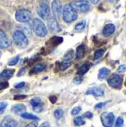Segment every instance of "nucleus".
<instances>
[{
  "mask_svg": "<svg viewBox=\"0 0 126 127\" xmlns=\"http://www.w3.org/2000/svg\"><path fill=\"white\" fill-rule=\"evenodd\" d=\"M20 115L22 118L26 119V120H32V121H39V118L36 115L30 114V113H27V112H24V113L21 114Z\"/></svg>",
  "mask_w": 126,
  "mask_h": 127,
  "instance_id": "20",
  "label": "nucleus"
},
{
  "mask_svg": "<svg viewBox=\"0 0 126 127\" xmlns=\"http://www.w3.org/2000/svg\"><path fill=\"white\" fill-rule=\"evenodd\" d=\"M8 117L7 118H4V119H3V121H1V124H0V127H5V125H6V124H7V120H8Z\"/></svg>",
  "mask_w": 126,
  "mask_h": 127,
  "instance_id": "40",
  "label": "nucleus"
},
{
  "mask_svg": "<svg viewBox=\"0 0 126 127\" xmlns=\"http://www.w3.org/2000/svg\"><path fill=\"white\" fill-rule=\"evenodd\" d=\"M25 85V82H20V83H17V84L15 85V88L16 89H21V88L24 87Z\"/></svg>",
  "mask_w": 126,
  "mask_h": 127,
  "instance_id": "37",
  "label": "nucleus"
},
{
  "mask_svg": "<svg viewBox=\"0 0 126 127\" xmlns=\"http://www.w3.org/2000/svg\"><path fill=\"white\" fill-rule=\"evenodd\" d=\"M49 100L52 103H55L56 102V100H57V97L56 96H54V95H52V96H50L49 97Z\"/></svg>",
  "mask_w": 126,
  "mask_h": 127,
  "instance_id": "41",
  "label": "nucleus"
},
{
  "mask_svg": "<svg viewBox=\"0 0 126 127\" xmlns=\"http://www.w3.org/2000/svg\"><path fill=\"white\" fill-rule=\"evenodd\" d=\"M115 30H116V27L114 24H112V23L107 24L103 28L102 34L105 36H110L115 32Z\"/></svg>",
  "mask_w": 126,
  "mask_h": 127,
  "instance_id": "14",
  "label": "nucleus"
},
{
  "mask_svg": "<svg viewBox=\"0 0 126 127\" xmlns=\"http://www.w3.org/2000/svg\"><path fill=\"white\" fill-rule=\"evenodd\" d=\"M14 43L19 48H25L28 45V39L25 33L20 30H16L13 34Z\"/></svg>",
  "mask_w": 126,
  "mask_h": 127,
  "instance_id": "2",
  "label": "nucleus"
},
{
  "mask_svg": "<svg viewBox=\"0 0 126 127\" xmlns=\"http://www.w3.org/2000/svg\"><path fill=\"white\" fill-rule=\"evenodd\" d=\"M125 94H126V92H125Z\"/></svg>",
  "mask_w": 126,
  "mask_h": 127,
  "instance_id": "46",
  "label": "nucleus"
},
{
  "mask_svg": "<svg viewBox=\"0 0 126 127\" xmlns=\"http://www.w3.org/2000/svg\"><path fill=\"white\" fill-rule=\"evenodd\" d=\"M15 18L16 21L19 22L26 23L31 19V13L29 10L26 9H19L16 10L15 14Z\"/></svg>",
  "mask_w": 126,
  "mask_h": 127,
  "instance_id": "7",
  "label": "nucleus"
},
{
  "mask_svg": "<svg viewBox=\"0 0 126 127\" xmlns=\"http://www.w3.org/2000/svg\"><path fill=\"white\" fill-rule=\"evenodd\" d=\"M48 29L53 33L61 31V28L58 24V22L54 16H50L49 19H48Z\"/></svg>",
  "mask_w": 126,
  "mask_h": 127,
  "instance_id": "10",
  "label": "nucleus"
},
{
  "mask_svg": "<svg viewBox=\"0 0 126 127\" xmlns=\"http://www.w3.org/2000/svg\"><path fill=\"white\" fill-rule=\"evenodd\" d=\"M30 104L33 106V109L36 112H41L42 110V100L39 97H35L30 100Z\"/></svg>",
  "mask_w": 126,
  "mask_h": 127,
  "instance_id": "12",
  "label": "nucleus"
},
{
  "mask_svg": "<svg viewBox=\"0 0 126 127\" xmlns=\"http://www.w3.org/2000/svg\"><path fill=\"white\" fill-rule=\"evenodd\" d=\"M25 71V68H22V69L20 70V72L18 74V76H22L23 74H25V71Z\"/></svg>",
  "mask_w": 126,
  "mask_h": 127,
  "instance_id": "44",
  "label": "nucleus"
},
{
  "mask_svg": "<svg viewBox=\"0 0 126 127\" xmlns=\"http://www.w3.org/2000/svg\"><path fill=\"white\" fill-rule=\"evenodd\" d=\"M109 101H110V100L106 101V102H102V103H97V104L95 106V109H102L103 107H105V106Z\"/></svg>",
  "mask_w": 126,
  "mask_h": 127,
  "instance_id": "33",
  "label": "nucleus"
},
{
  "mask_svg": "<svg viewBox=\"0 0 126 127\" xmlns=\"http://www.w3.org/2000/svg\"><path fill=\"white\" fill-rule=\"evenodd\" d=\"M85 26H86V22L83 20V21H82V22H80L77 23V24L75 25L74 29H75L76 31H82V30H84V29H85Z\"/></svg>",
  "mask_w": 126,
  "mask_h": 127,
  "instance_id": "26",
  "label": "nucleus"
},
{
  "mask_svg": "<svg viewBox=\"0 0 126 127\" xmlns=\"http://www.w3.org/2000/svg\"><path fill=\"white\" fill-rule=\"evenodd\" d=\"M117 71L118 73H124L126 71V65H121L119 66V68H117Z\"/></svg>",
  "mask_w": 126,
  "mask_h": 127,
  "instance_id": "35",
  "label": "nucleus"
},
{
  "mask_svg": "<svg viewBox=\"0 0 126 127\" xmlns=\"http://www.w3.org/2000/svg\"><path fill=\"white\" fill-rule=\"evenodd\" d=\"M9 86V83L7 82H0V91L7 89Z\"/></svg>",
  "mask_w": 126,
  "mask_h": 127,
  "instance_id": "34",
  "label": "nucleus"
},
{
  "mask_svg": "<svg viewBox=\"0 0 126 127\" xmlns=\"http://www.w3.org/2000/svg\"><path fill=\"white\" fill-rule=\"evenodd\" d=\"M17 127V122L12 118H8L7 124L5 125V127Z\"/></svg>",
  "mask_w": 126,
  "mask_h": 127,
  "instance_id": "28",
  "label": "nucleus"
},
{
  "mask_svg": "<svg viewBox=\"0 0 126 127\" xmlns=\"http://www.w3.org/2000/svg\"><path fill=\"white\" fill-rule=\"evenodd\" d=\"M45 68H46V65L45 64H42V63L38 64L33 68L32 72L33 73H39L41 71H43L45 69Z\"/></svg>",
  "mask_w": 126,
  "mask_h": 127,
  "instance_id": "22",
  "label": "nucleus"
},
{
  "mask_svg": "<svg viewBox=\"0 0 126 127\" xmlns=\"http://www.w3.org/2000/svg\"><path fill=\"white\" fill-rule=\"evenodd\" d=\"M37 13L43 19H48L50 17V9L46 1L40 2L37 9Z\"/></svg>",
  "mask_w": 126,
  "mask_h": 127,
  "instance_id": "4",
  "label": "nucleus"
},
{
  "mask_svg": "<svg viewBox=\"0 0 126 127\" xmlns=\"http://www.w3.org/2000/svg\"><path fill=\"white\" fill-rule=\"evenodd\" d=\"M11 45L10 40L7 36L5 32L0 29V48H7Z\"/></svg>",
  "mask_w": 126,
  "mask_h": 127,
  "instance_id": "11",
  "label": "nucleus"
},
{
  "mask_svg": "<svg viewBox=\"0 0 126 127\" xmlns=\"http://www.w3.org/2000/svg\"><path fill=\"white\" fill-rule=\"evenodd\" d=\"M62 4L59 0H53L51 4V10L53 13V16L56 19L60 18L62 13Z\"/></svg>",
  "mask_w": 126,
  "mask_h": 127,
  "instance_id": "9",
  "label": "nucleus"
},
{
  "mask_svg": "<svg viewBox=\"0 0 126 127\" xmlns=\"http://www.w3.org/2000/svg\"><path fill=\"white\" fill-rule=\"evenodd\" d=\"M82 82V79L81 77H75L74 79V83L75 84H80Z\"/></svg>",
  "mask_w": 126,
  "mask_h": 127,
  "instance_id": "38",
  "label": "nucleus"
},
{
  "mask_svg": "<svg viewBox=\"0 0 126 127\" xmlns=\"http://www.w3.org/2000/svg\"><path fill=\"white\" fill-rule=\"evenodd\" d=\"M38 127V124L36 121H33L30 124H28L25 127Z\"/></svg>",
  "mask_w": 126,
  "mask_h": 127,
  "instance_id": "39",
  "label": "nucleus"
},
{
  "mask_svg": "<svg viewBox=\"0 0 126 127\" xmlns=\"http://www.w3.org/2000/svg\"><path fill=\"white\" fill-rule=\"evenodd\" d=\"M114 115L113 112H104L100 115V120L104 127H113L114 124Z\"/></svg>",
  "mask_w": 126,
  "mask_h": 127,
  "instance_id": "5",
  "label": "nucleus"
},
{
  "mask_svg": "<svg viewBox=\"0 0 126 127\" xmlns=\"http://www.w3.org/2000/svg\"><path fill=\"white\" fill-rule=\"evenodd\" d=\"M108 85L115 89H120L123 87V77L119 75L118 74H113L108 79Z\"/></svg>",
  "mask_w": 126,
  "mask_h": 127,
  "instance_id": "8",
  "label": "nucleus"
},
{
  "mask_svg": "<svg viewBox=\"0 0 126 127\" xmlns=\"http://www.w3.org/2000/svg\"><path fill=\"white\" fill-rule=\"evenodd\" d=\"M15 73L14 69H4L0 73V80H7L10 79Z\"/></svg>",
  "mask_w": 126,
  "mask_h": 127,
  "instance_id": "15",
  "label": "nucleus"
},
{
  "mask_svg": "<svg viewBox=\"0 0 126 127\" xmlns=\"http://www.w3.org/2000/svg\"><path fill=\"white\" fill-rule=\"evenodd\" d=\"M25 97H27L26 95H16L14 97V99L15 100H22V99H24Z\"/></svg>",
  "mask_w": 126,
  "mask_h": 127,
  "instance_id": "42",
  "label": "nucleus"
},
{
  "mask_svg": "<svg viewBox=\"0 0 126 127\" xmlns=\"http://www.w3.org/2000/svg\"><path fill=\"white\" fill-rule=\"evenodd\" d=\"M53 115H54V117L57 120H60L62 118L63 115H64V112L62 109H56L54 112H53Z\"/></svg>",
  "mask_w": 126,
  "mask_h": 127,
  "instance_id": "25",
  "label": "nucleus"
},
{
  "mask_svg": "<svg viewBox=\"0 0 126 127\" xmlns=\"http://www.w3.org/2000/svg\"><path fill=\"white\" fill-rule=\"evenodd\" d=\"M82 110V107L81 106H76V107H74L72 110H71V115H78Z\"/></svg>",
  "mask_w": 126,
  "mask_h": 127,
  "instance_id": "32",
  "label": "nucleus"
},
{
  "mask_svg": "<svg viewBox=\"0 0 126 127\" xmlns=\"http://www.w3.org/2000/svg\"><path fill=\"white\" fill-rule=\"evenodd\" d=\"M124 125V119L123 117H118L114 127H123Z\"/></svg>",
  "mask_w": 126,
  "mask_h": 127,
  "instance_id": "29",
  "label": "nucleus"
},
{
  "mask_svg": "<svg viewBox=\"0 0 126 127\" xmlns=\"http://www.w3.org/2000/svg\"><path fill=\"white\" fill-rule=\"evenodd\" d=\"M25 111H26V106L22 103L16 104V105L13 106L11 108V112L16 115H21V114L25 112Z\"/></svg>",
  "mask_w": 126,
  "mask_h": 127,
  "instance_id": "16",
  "label": "nucleus"
},
{
  "mask_svg": "<svg viewBox=\"0 0 126 127\" xmlns=\"http://www.w3.org/2000/svg\"><path fill=\"white\" fill-rule=\"evenodd\" d=\"M74 124L76 127H81L85 124V121L82 116H77L74 118Z\"/></svg>",
  "mask_w": 126,
  "mask_h": 127,
  "instance_id": "21",
  "label": "nucleus"
},
{
  "mask_svg": "<svg viewBox=\"0 0 126 127\" xmlns=\"http://www.w3.org/2000/svg\"><path fill=\"white\" fill-rule=\"evenodd\" d=\"M71 65V62L67 61V60H62L60 63H59V69L61 71H65L66 69H68Z\"/></svg>",
  "mask_w": 126,
  "mask_h": 127,
  "instance_id": "23",
  "label": "nucleus"
},
{
  "mask_svg": "<svg viewBox=\"0 0 126 127\" xmlns=\"http://www.w3.org/2000/svg\"><path fill=\"white\" fill-rule=\"evenodd\" d=\"M74 57V52L73 50H69L64 56V58L63 60H67V61H69V62H71V60H73Z\"/></svg>",
  "mask_w": 126,
  "mask_h": 127,
  "instance_id": "24",
  "label": "nucleus"
},
{
  "mask_svg": "<svg viewBox=\"0 0 126 127\" xmlns=\"http://www.w3.org/2000/svg\"><path fill=\"white\" fill-rule=\"evenodd\" d=\"M7 103L4 102V101H1L0 102V115L3 114L4 112V111L6 110L7 107Z\"/></svg>",
  "mask_w": 126,
  "mask_h": 127,
  "instance_id": "31",
  "label": "nucleus"
},
{
  "mask_svg": "<svg viewBox=\"0 0 126 127\" xmlns=\"http://www.w3.org/2000/svg\"><path fill=\"white\" fill-rule=\"evenodd\" d=\"M82 117L88 118V119H91L93 118V113H91V112H86L83 114Z\"/></svg>",
  "mask_w": 126,
  "mask_h": 127,
  "instance_id": "36",
  "label": "nucleus"
},
{
  "mask_svg": "<svg viewBox=\"0 0 126 127\" xmlns=\"http://www.w3.org/2000/svg\"><path fill=\"white\" fill-rule=\"evenodd\" d=\"M104 53H105L104 49H98L97 51H96L94 53V60H98V59L101 58L103 56Z\"/></svg>",
  "mask_w": 126,
  "mask_h": 127,
  "instance_id": "27",
  "label": "nucleus"
},
{
  "mask_svg": "<svg viewBox=\"0 0 126 127\" xmlns=\"http://www.w3.org/2000/svg\"><path fill=\"white\" fill-rule=\"evenodd\" d=\"M104 90L101 88H99V87H92V88H90L87 90L86 92V95H94V97H102L104 95Z\"/></svg>",
  "mask_w": 126,
  "mask_h": 127,
  "instance_id": "13",
  "label": "nucleus"
},
{
  "mask_svg": "<svg viewBox=\"0 0 126 127\" xmlns=\"http://www.w3.org/2000/svg\"><path fill=\"white\" fill-rule=\"evenodd\" d=\"M39 127H49V123L48 122H44L40 125Z\"/></svg>",
  "mask_w": 126,
  "mask_h": 127,
  "instance_id": "43",
  "label": "nucleus"
},
{
  "mask_svg": "<svg viewBox=\"0 0 126 127\" xmlns=\"http://www.w3.org/2000/svg\"><path fill=\"white\" fill-rule=\"evenodd\" d=\"M88 1H91V3H93V4H97L99 1H100L101 0H88Z\"/></svg>",
  "mask_w": 126,
  "mask_h": 127,
  "instance_id": "45",
  "label": "nucleus"
},
{
  "mask_svg": "<svg viewBox=\"0 0 126 127\" xmlns=\"http://www.w3.org/2000/svg\"><path fill=\"white\" fill-rule=\"evenodd\" d=\"M62 19L65 22L70 23L75 21L78 17V13L71 4H65L62 8Z\"/></svg>",
  "mask_w": 126,
  "mask_h": 127,
  "instance_id": "1",
  "label": "nucleus"
},
{
  "mask_svg": "<svg viewBox=\"0 0 126 127\" xmlns=\"http://www.w3.org/2000/svg\"><path fill=\"white\" fill-rule=\"evenodd\" d=\"M71 6L75 9L76 12L85 13L90 10V4L85 0H77L71 3Z\"/></svg>",
  "mask_w": 126,
  "mask_h": 127,
  "instance_id": "6",
  "label": "nucleus"
},
{
  "mask_svg": "<svg viewBox=\"0 0 126 127\" xmlns=\"http://www.w3.org/2000/svg\"><path fill=\"white\" fill-rule=\"evenodd\" d=\"M91 68V65L90 64H83L79 68H78V71H77V73L79 74V75H84L85 74H86L88 70L90 69Z\"/></svg>",
  "mask_w": 126,
  "mask_h": 127,
  "instance_id": "19",
  "label": "nucleus"
},
{
  "mask_svg": "<svg viewBox=\"0 0 126 127\" xmlns=\"http://www.w3.org/2000/svg\"><path fill=\"white\" fill-rule=\"evenodd\" d=\"M32 28L36 36L39 37H45L48 33V29L45 25L41 19L38 18L33 19L32 22Z\"/></svg>",
  "mask_w": 126,
  "mask_h": 127,
  "instance_id": "3",
  "label": "nucleus"
},
{
  "mask_svg": "<svg viewBox=\"0 0 126 127\" xmlns=\"http://www.w3.org/2000/svg\"><path fill=\"white\" fill-rule=\"evenodd\" d=\"M85 54V45L82 44L80 45H79L76 48V57L77 59H82Z\"/></svg>",
  "mask_w": 126,
  "mask_h": 127,
  "instance_id": "18",
  "label": "nucleus"
},
{
  "mask_svg": "<svg viewBox=\"0 0 126 127\" xmlns=\"http://www.w3.org/2000/svg\"><path fill=\"white\" fill-rule=\"evenodd\" d=\"M111 73V71L109 68H105V67H103V68H101L100 70H99V73H98V79L100 80H102L104 79H105Z\"/></svg>",
  "mask_w": 126,
  "mask_h": 127,
  "instance_id": "17",
  "label": "nucleus"
},
{
  "mask_svg": "<svg viewBox=\"0 0 126 127\" xmlns=\"http://www.w3.org/2000/svg\"><path fill=\"white\" fill-rule=\"evenodd\" d=\"M19 60V56H16L15 57H13V59H11L9 62H8V65L9 66H13V65H15L18 63Z\"/></svg>",
  "mask_w": 126,
  "mask_h": 127,
  "instance_id": "30",
  "label": "nucleus"
}]
</instances>
